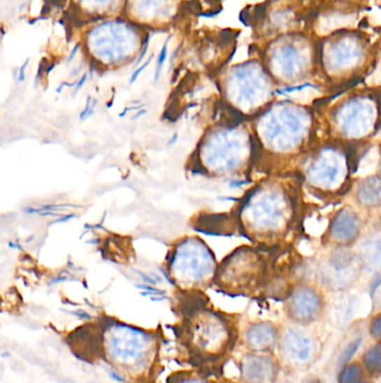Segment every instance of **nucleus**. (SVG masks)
<instances>
[{"instance_id": "23", "label": "nucleus", "mask_w": 381, "mask_h": 383, "mask_svg": "<svg viewBox=\"0 0 381 383\" xmlns=\"http://www.w3.org/2000/svg\"><path fill=\"white\" fill-rule=\"evenodd\" d=\"M371 334L375 339L378 341L380 339L381 334V317L380 315H377L375 319L371 321Z\"/></svg>"}, {"instance_id": "24", "label": "nucleus", "mask_w": 381, "mask_h": 383, "mask_svg": "<svg viewBox=\"0 0 381 383\" xmlns=\"http://www.w3.org/2000/svg\"><path fill=\"white\" fill-rule=\"evenodd\" d=\"M78 214L76 213H70V214H65V216H59V218H55L53 221L48 223V227H52V225H55V224L59 223H66V222L71 221L73 218H78Z\"/></svg>"}, {"instance_id": "18", "label": "nucleus", "mask_w": 381, "mask_h": 383, "mask_svg": "<svg viewBox=\"0 0 381 383\" xmlns=\"http://www.w3.org/2000/svg\"><path fill=\"white\" fill-rule=\"evenodd\" d=\"M78 3L89 14L101 15L111 8L115 0H78Z\"/></svg>"}, {"instance_id": "3", "label": "nucleus", "mask_w": 381, "mask_h": 383, "mask_svg": "<svg viewBox=\"0 0 381 383\" xmlns=\"http://www.w3.org/2000/svg\"><path fill=\"white\" fill-rule=\"evenodd\" d=\"M252 132L242 123L208 129L196 151V167L209 176H240L254 165Z\"/></svg>"}, {"instance_id": "26", "label": "nucleus", "mask_w": 381, "mask_h": 383, "mask_svg": "<svg viewBox=\"0 0 381 383\" xmlns=\"http://www.w3.org/2000/svg\"><path fill=\"white\" fill-rule=\"evenodd\" d=\"M106 372H108V375H110V378H111L112 380H115V382H117V383L128 382V380H127V378H124L123 375H121L120 373L117 372V370L111 369V368H109V369H106Z\"/></svg>"}, {"instance_id": "25", "label": "nucleus", "mask_w": 381, "mask_h": 383, "mask_svg": "<svg viewBox=\"0 0 381 383\" xmlns=\"http://www.w3.org/2000/svg\"><path fill=\"white\" fill-rule=\"evenodd\" d=\"M65 313L70 314L73 316L78 317V319L82 321H91L93 319L92 315H89L87 312L83 309H78V311H64Z\"/></svg>"}, {"instance_id": "1", "label": "nucleus", "mask_w": 381, "mask_h": 383, "mask_svg": "<svg viewBox=\"0 0 381 383\" xmlns=\"http://www.w3.org/2000/svg\"><path fill=\"white\" fill-rule=\"evenodd\" d=\"M289 183L278 177L265 179L237 207V228L257 246L274 249L292 231L298 193Z\"/></svg>"}, {"instance_id": "10", "label": "nucleus", "mask_w": 381, "mask_h": 383, "mask_svg": "<svg viewBox=\"0 0 381 383\" xmlns=\"http://www.w3.org/2000/svg\"><path fill=\"white\" fill-rule=\"evenodd\" d=\"M123 35V28L117 24L108 22L99 25L89 32L87 39L89 50H92L95 59L101 63L106 62L110 65L117 64L126 56Z\"/></svg>"}, {"instance_id": "27", "label": "nucleus", "mask_w": 381, "mask_h": 383, "mask_svg": "<svg viewBox=\"0 0 381 383\" xmlns=\"http://www.w3.org/2000/svg\"><path fill=\"white\" fill-rule=\"evenodd\" d=\"M87 74H84L83 76H82L80 80H78V82H76V87H74V91H73L72 97L74 98L76 95H78V91L82 89V88L84 87V84H85V82H87Z\"/></svg>"}, {"instance_id": "8", "label": "nucleus", "mask_w": 381, "mask_h": 383, "mask_svg": "<svg viewBox=\"0 0 381 383\" xmlns=\"http://www.w3.org/2000/svg\"><path fill=\"white\" fill-rule=\"evenodd\" d=\"M328 140L354 146L366 144L379 130V104L373 98L356 97L336 106L326 120Z\"/></svg>"}, {"instance_id": "7", "label": "nucleus", "mask_w": 381, "mask_h": 383, "mask_svg": "<svg viewBox=\"0 0 381 383\" xmlns=\"http://www.w3.org/2000/svg\"><path fill=\"white\" fill-rule=\"evenodd\" d=\"M217 266L209 246L198 237H188L168 256V277L182 291H198L214 283Z\"/></svg>"}, {"instance_id": "5", "label": "nucleus", "mask_w": 381, "mask_h": 383, "mask_svg": "<svg viewBox=\"0 0 381 383\" xmlns=\"http://www.w3.org/2000/svg\"><path fill=\"white\" fill-rule=\"evenodd\" d=\"M271 263L261 246H240L218 265L214 283L229 294H251L266 288L274 270Z\"/></svg>"}, {"instance_id": "32", "label": "nucleus", "mask_w": 381, "mask_h": 383, "mask_svg": "<svg viewBox=\"0 0 381 383\" xmlns=\"http://www.w3.org/2000/svg\"><path fill=\"white\" fill-rule=\"evenodd\" d=\"M175 383H207L205 381L201 380V379L197 378H186L182 379V380L178 381Z\"/></svg>"}, {"instance_id": "9", "label": "nucleus", "mask_w": 381, "mask_h": 383, "mask_svg": "<svg viewBox=\"0 0 381 383\" xmlns=\"http://www.w3.org/2000/svg\"><path fill=\"white\" fill-rule=\"evenodd\" d=\"M185 344L192 356L203 361H216L231 350L234 343L231 323L217 312L196 309L186 319Z\"/></svg>"}, {"instance_id": "11", "label": "nucleus", "mask_w": 381, "mask_h": 383, "mask_svg": "<svg viewBox=\"0 0 381 383\" xmlns=\"http://www.w3.org/2000/svg\"><path fill=\"white\" fill-rule=\"evenodd\" d=\"M323 300L320 293L311 286H295L287 295V312L289 319L300 324L317 321L322 313Z\"/></svg>"}, {"instance_id": "34", "label": "nucleus", "mask_w": 381, "mask_h": 383, "mask_svg": "<svg viewBox=\"0 0 381 383\" xmlns=\"http://www.w3.org/2000/svg\"><path fill=\"white\" fill-rule=\"evenodd\" d=\"M8 246L11 249H17L20 250V252H25V249L20 244H14V242H11L10 241V242H8Z\"/></svg>"}, {"instance_id": "36", "label": "nucleus", "mask_w": 381, "mask_h": 383, "mask_svg": "<svg viewBox=\"0 0 381 383\" xmlns=\"http://www.w3.org/2000/svg\"><path fill=\"white\" fill-rule=\"evenodd\" d=\"M66 267L70 272H74V269H76V263H73V261L69 260L66 263Z\"/></svg>"}, {"instance_id": "31", "label": "nucleus", "mask_w": 381, "mask_h": 383, "mask_svg": "<svg viewBox=\"0 0 381 383\" xmlns=\"http://www.w3.org/2000/svg\"><path fill=\"white\" fill-rule=\"evenodd\" d=\"M103 244V239H101L100 237H95L94 239H89V240L85 241V244H94V246H100Z\"/></svg>"}, {"instance_id": "29", "label": "nucleus", "mask_w": 381, "mask_h": 383, "mask_svg": "<svg viewBox=\"0 0 381 383\" xmlns=\"http://www.w3.org/2000/svg\"><path fill=\"white\" fill-rule=\"evenodd\" d=\"M28 63H29V60H26L25 63L20 67V70H18V76H17V80H18V82H24L25 81V70L26 67H27Z\"/></svg>"}, {"instance_id": "12", "label": "nucleus", "mask_w": 381, "mask_h": 383, "mask_svg": "<svg viewBox=\"0 0 381 383\" xmlns=\"http://www.w3.org/2000/svg\"><path fill=\"white\" fill-rule=\"evenodd\" d=\"M364 221L354 207H345L334 213L326 229L328 244L334 246H351L361 235Z\"/></svg>"}, {"instance_id": "35", "label": "nucleus", "mask_w": 381, "mask_h": 383, "mask_svg": "<svg viewBox=\"0 0 381 383\" xmlns=\"http://www.w3.org/2000/svg\"><path fill=\"white\" fill-rule=\"evenodd\" d=\"M78 44L76 45V48H74V50L71 52L70 56L67 57V63H71V62L74 60V57H76V53H78Z\"/></svg>"}, {"instance_id": "15", "label": "nucleus", "mask_w": 381, "mask_h": 383, "mask_svg": "<svg viewBox=\"0 0 381 383\" xmlns=\"http://www.w3.org/2000/svg\"><path fill=\"white\" fill-rule=\"evenodd\" d=\"M354 200L362 210H379L381 202L380 175L365 177L354 188Z\"/></svg>"}, {"instance_id": "13", "label": "nucleus", "mask_w": 381, "mask_h": 383, "mask_svg": "<svg viewBox=\"0 0 381 383\" xmlns=\"http://www.w3.org/2000/svg\"><path fill=\"white\" fill-rule=\"evenodd\" d=\"M282 354L294 364L309 362L315 352V343L311 336L298 330H289L282 340Z\"/></svg>"}, {"instance_id": "37", "label": "nucleus", "mask_w": 381, "mask_h": 383, "mask_svg": "<svg viewBox=\"0 0 381 383\" xmlns=\"http://www.w3.org/2000/svg\"><path fill=\"white\" fill-rule=\"evenodd\" d=\"M145 110H141V111L138 112L136 116H134V117L131 118V120H136V119H138V118L141 117L142 115H145Z\"/></svg>"}, {"instance_id": "30", "label": "nucleus", "mask_w": 381, "mask_h": 383, "mask_svg": "<svg viewBox=\"0 0 381 383\" xmlns=\"http://www.w3.org/2000/svg\"><path fill=\"white\" fill-rule=\"evenodd\" d=\"M39 216H42V218H59V216H62V212H57V211H44V212L39 213Z\"/></svg>"}, {"instance_id": "28", "label": "nucleus", "mask_w": 381, "mask_h": 383, "mask_svg": "<svg viewBox=\"0 0 381 383\" xmlns=\"http://www.w3.org/2000/svg\"><path fill=\"white\" fill-rule=\"evenodd\" d=\"M151 59H149V61L145 62V64L141 65V67L138 69V70H136V72L132 74V76H131L130 78V84H134V82L136 81V78H139L140 74H141L142 71L145 70V67H148V65L150 64Z\"/></svg>"}, {"instance_id": "21", "label": "nucleus", "mask_w": 381, "mask_h": 383, "mask_svg": "<svg viewBox=\"0 0 381 383\" xmlns=\"http://www.w3.org/2000/svg\"><path fill=\"white\" fill-rule=\"evenodd\" d=\"M360 344H361V340H357V341L352 342V343L345 349L343 356H341V363H343V365H345V363L354 356V353L357 352Z\"/></svg>"}, {"instance_id": "16", "label": "nucleus", "mask_w": 381, "mask_h": 383, "mask_svg": "<svg viewBox=\"0 0 381 383\" xmlns=\"http://www.w3.org/2000/svg\"><path fill=\"white\" fill-rule=\"evenodd\" d=\"M278 335V328L272 323H255L246 332V344L254 351L270 350L275 345Z\"/></svg>"}, {"instance_id": "40", "label": "nucleus", "mask_w": 381, "mask_h": 383, "mask_svg": "<svg viewBox=\"0 0 381 383\" xmlns=\"http://www.w3.org/2000/svg\"><path fill=\"white\" fill-rule=\"evenodd\" d=\"M358 383H369V382H358Z\"/></svg>"}, {"instance_id": "4", "label": "nucleus", "mask_w": 381, "mask_h": 383, "mask_svg": "<svg viewBox=\"0 0 381 383\" xmlns=\"http://www.w3.org/2000/svg\"><path fill=\"white\" fill-rule=\"evenodd\" d=\"M354 146L326 140L317 144L300 164L301 179L317 195L341 196L352 188Z\"/></svg>"}, {"instance_id": "17", "label": "nucleus", "mask_w": 381, "mask_h": 383, "mask_svg": "<svg viewBox=\"0 0 381 383\" xmlns=\"http://www.w3.org/2000/svg\"><path fill=\"white\" fill-rule=\"evenodd\" d=\"M364 365L373 375H380L381 347L380 344L371 347L364 356Z\"/></svg>"}, {"instance_id": "22", "label": "nucleus", "mask_w": 381, "mask_h": 383, "mask_svg": "<svg viewBox=\"0 0 381 383\" xmlns=\"http://www.w3.org/2000/svg\"><path fill=\"white\" fill-rule=\"evenodd\" d=\"M169 39L170 37L168 39V41H169ZM168 41L164 43V48H162L161 52L159 54L158 61H157L156 74H154V78H156V80H158L160 72H161L162 67H164V61L167 59Z\"/></svg>"}, {"instance_id": "6", "label": "nucleus", "mask_w": 381, "mask_h": 383, "mask_svg": "<svg viewBox=\"0 0 381 383\" xmlns=\"http://www.w3.org/2000/svg\"><path fill=\"white\" fill-rule=\"evenodd\" d=\"M104 350L108 361L128 373L143 372L152 361L156 341L141 328L104 317Z\"/></svg>"}, {"instance_id": "38", "label": "nucleus", "mask_w": 381, "mask_h": 383, "mask_svg": "<svg viewBox=\"0 0 381 383\" xmlns=\"http://www.w3.org/2000/svg\"><path fill=\"white\" fill-rule=\"evenodd\" d=\"M35 238H36V235H31L29 238L26 239L25 244H31V242H33V241L35 240Z\"/></svg>"}, {"instance_id": "39", "label": "nucleus", "mask_w": 381, "mask_h": 383, "mask_svg": "<svg viewBox=\"0 0 381 383\" xmlns=\"http://www.w3.org/2000/svg\"><path fill=\"white\" fill-rule=\"evenodd\" d=\"M112 104H113V100L108 101V104H106V108H112Z\"/></svg>"}, {"instance_id": "2", "label": "nucleus", "mask_w": 381, "mask_h": 383, "mask_svg": "<svg viewBox=\"0 0 381 383\" xmlns=\"http://www.w3.org/2000/svg\"><path fill=\"white\" fill-rule=\"evenodd\" d=\"M317 127L315 116L305 106L283 102L267 106L252 121L254 165L264 157L302 162L317 144Z\"/></svg>"}, {"instance_id": "33", "label": "nucleus", "mask_w": 381, "mask_h": 383, "mask_svg": "<svg viewBox=\"0 0 381 383\" xmlns=\"http://www.w3.org/2000/svg\"><path fill=\"white\" fill-rule=\"evenodd\" d=\"M20 263H33L34 261V259H33V257H31V255H26V253H24V252H22V257L20 258Z\"/></svg>"}, {"instance_id": "14", "label": "nucleus", "mask_w": 381, "mask_h": 383, "mask_svg": "<svg viewBox=\"0 0 381 383\" xmlns=\"http://www.w3.org/2000/svg\"><path fill=\"white\" fill-rule=\"evenodd\" d=\"M240 370L244 383H271L275 379L278 368L270 356L247 354L240 361Z\"/></svg>"}, {"instance_id": "20", "label": "nucleus", "mask_w": 381, "mask_h": 383, "mask_svg": "<svg viewBox=\"0 0 381 383\" xmlns=\"http://www.w3.org/2000/svg\"><path fill=\"white\" fill-rule=\"evenodd\" d=\"M96 104H98V100H94L92 97H87L85 108L80 113V121H85L87 118L92 117L94 115V108Z\"/></svg>"}, {"instance_id": "19", "label": "nucleus", "mask_w": 381, "mask_h": 383, "mask_svg": "<svg viewBox=\"0 0 381 383\" xmlns=\"http://www.w3.org/2000/svg\"><path fill=\"white\" fill-rule=\"evenodd\" d=\"M364 375V368L359 363L345 365L339 375V383H358Z\"/></svg>"}]
</instances>
